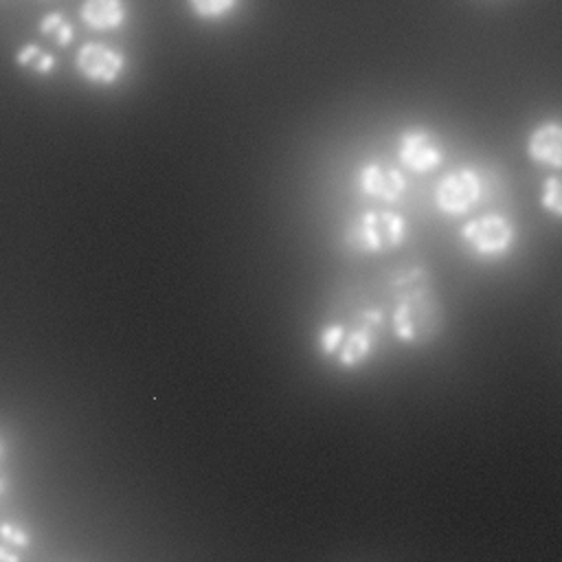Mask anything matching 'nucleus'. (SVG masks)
I'll list each match as a JSON object with an SVG mask.
<instances>
[{"label":"nucleus","mask_w":562,"mask_h":562,"mask_svg":"<svg viewBox=\"0 0 562 562\" xmlns=\"http://www.w3.org/2000/svg\"><path fill=\"white\" fill-rule=\"evenodd\" d=\"M422 270H413L406 281H402V292L393 310V331L402 342H426L439 331L441 310L424 281Z\"/></svg>","instance_id":"obj_1"},{"label":"nucleus","mask_w":562,"mask_h":562,"mask_svg":"<svg viewBox=\"0 0 562 562\" xmlns=\"http://www.w3.org/2000/svg\"><path fill=\"white\" fill-rule=\"evenodd\" d=\"M406 239V222L393 211H364L347 228L345 241L356 252H384Z\"/></svg>","instance_id":"obj_2"},{"label":"nucleus","mask_w":562,"mask_h":562,"mask_svg":"<svg viewBox=\"0 0 562 562\" xmlns=\"http://www.w3.org/2000/svg\"><path fill=\"white\" fill-rule=\"evenodd\" d=\"M459 237L476 257L498 259L512 250L516 241V228L505 215L487 213L463 222Z\"/></svg>","instance_id":"obj_3"},{"label":"nucleus","mask_w":562,"mask_h":562,"mask_svg":"<svg viewBox=\"0 0 562 562\" xmlns=\"http://www.w3.org/2000/svg\"><path fill=\"white\" fill-rule=\"evenodd\" d=\"M483 193V184L479 173L472 167H459L439 178L432 200L435 206L446 215H463L468 213Z\"/></svg>","instance_id":"obj_4"},{"label":"nucleus","mask_w":562,"mask_h":562,"mask_svg":"<svg viewBox=\"0 0 562 562\" xmlns=\"http://www.w3.org/2000/svg\"><path fill=\"white\" fill-rule=\"evenodd\" d=\"M127 57L101 42H86L75 53V70L92 86H114L125 72Z\"/></svg>","instance_id":"obj_5"},{"label":"nucleus","mask_w":562,"mask_h":562,"mask_svg":"<svg viewBox=\"0 0 562 562\" xmlns=\"http://www.w3.org/2000/svg\"><path fill=\"white\" fill-rule=\"evenodd\" d=\"M397 160L413 173H430L443 162V147L426 127H408L397 138Z\"/></svg>","instance_id":"obj_6"},{"label":"nucleus","mask_w":562,"mask_h":562,"mask_svg":"<svg viewBox=\"0 0 562 562\" xmlns=\"http://www.w3.org/2000/svg\"><path fill=\"white\" fill-rule=\"evenodd\" d=\"M358 189L380 202H397L406 191V178L397 167L371 160L358 169Z\"/></svg>","instance_id":"obj_7"},{"label":"nucleus","mask_w":562,"mask_h":562,"mask_svg":"<svg viewBox=\"0 0 562 562\" xmlns=\"http://www.w3.org/2000/svg\"><path fill=\"white\" fill-rule=\"evenodd\" d=\"M527 156L542 167L560 169L562 167V127L558 121L538 123L525 143Z\"/></svg>","instance_id":"obj_8"},{"label":"nucleus","mask_w":562,"mask_h":562,"mask_svg":"<svg viewBox=\"0 0 562 562\" xmlns=\"http://www.w3.org/2000/svg\"><path fill=\"white\" fill-rule=\"evenodd\" d=\"M373 314H367V321H362L360 325H356L351 331H345V338L336 351L338 364L347 367V369H356L360 367L373 351L375 345V334H373V323H371Z\"/></svg>","instance_id":"obj_9"},{"label":"nucleus","mask_w":562,"mask_h":562,"mask_svg":"<svg viewBox=\"0 0 562 562\" xmlns=\"http://www.w3.org/2000/svg\"><path fill=\"white\" fill-rule=\"evenodd\" d=\"M79 18L92 31H116L127 20V4L125 0H83Z\"/></svg>","instance_id":"obj_10"},{"label":"nucleus","mask_w":562,"mask_h":562,"mask_svg":"<svg viewBox=\"0 0 562 562\" xmlns=\"http://www.w3.org/2000/svg\"><path fill=\"white\" fill-rule=\"evenodd\" d=\"M13 61L18 68L29 70L40 77H48L57 68V57L50 50H46L44 46H40L37 42L22 44L13 55Z\"/></svg>","instance_id":"obj_11"},{"label":"nucleus","mask_w":562,"mask_h":562,"mask_svg":"<svg viewBox=\"0 0 562 562\" xmlns=\"http://www.w3.org/2000/svg\"><path fill=\"white\" fill-rule=\"evenodd\" d=\"M37 31L42 37H46L48 42H53L59 48H68L75 42L72 22L59 11H50V13L42 15L37 22Z\"/></svg>","instance_id":"obj_12"},{"label":"nucleus","mask_w":562,"mask_h":562,"mask_svg":"<svg viewBox=\"0 0 562 562\" xmlns=\"http://www.w3.org/2000/svg\"><path fill=\"white\" fill-rule=\"evenodd\" d=\"M237 2L239 0H187L191 13L198 15L200 20H220L233 13Z\"/></svg>","instance_id":"obj_13"},{"label":"nucleus","mask_w":562,"mask_h":562,"mask_svg":"<svg viewBox=\"0 0 562 562\" xmlns=\"http://www.w3.org/2000/svg\"><path fill=\"white\" fill-rule=\"evenodd\" d=\"M540 206L555 220L562 215V184L558 176H547L540 187Z\"/></svg>","instance_id":"obj_14"},{"label":"nucleus","mask_w":562,"mask_h":562,"mask_svg":"<svg viewBox=\"0 0 562 562\" xmlns=\"http://www.w3.org/2000/svg\"><path fill=\"white\" fill-rule=\"evenodd\" d=\"M0 542L24 553L31 547V533L24 525H20L15 520H2L0 522Z\"/></svg>","instance_id":"obj_15"},{"label":"nucleus","mask_w":562,"mask_h":562,"mask_svg":"<svg viewBox=\"0 0 562 562\" xmlns=\"http://www.w3.org/2000/svg\"><path fill=\"white\" fill-rule=\"evenodd\" d=\"M345 338V327L334 323V325H325L318 334V349L323 356H336L340 342Z\"/></svg>","instance_id":"obj_16"},{"label":"nucleus","mask_w":562,"mask_h":562,"mask_svg":"<svg viewBox=\"0 0 562 562\" xmlns=\"http://www.w3.org/2000/svg\"><path fill=\"white\" fill-rule=\"evenodd\" d=\"M22 555L24 553H20V551L0 542V562H22Z\"/></svg>","instance_id":"obj_17"},{"label":"nucleus","mask_w":562,"mask_h":562,"mask_svg":"<svg viewBox=\"0 0 562 562\" xmlns=\"http://www.w3.org/2000/svg\"><path fill=\"white\" fill-rule=\"evenodd\" d=\"M7 487H9V481L0 474V496H4V492H7Z\"/></svg>","instance_id":"obj_18"},{"label":"nucleus","mask_w":562,"mask_h":562,"mask_svg":"<svg viewBox=\"0 0 562 562\" xmlns=\"http://www.w3.org/2000/svg\"><path fill=\"white\" fill-rule=\"evenodd\" d=\"M2 457H4V443H2V439H0V461H2Z\"/></svg>","instance_id":"obj_19"}]
</instances>
